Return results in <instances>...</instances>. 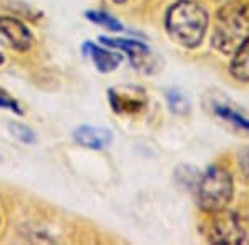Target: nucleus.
Instances as JSON below:
<instances>
[{
  "instance_id": "2eb2a0df",
  "label": "nucleus",
  "mask_w": 249,
  "mask_h": 245,
  "mask_svg": "<svg viewBox=\"0 0 249 245\" xmlns=\"http://www.w3.org/2000/svg\"><path fill=\"white\" fill-rule=\"evenodd\" d=\"M0 108H7V110L15 111L17 114H22V108H20V104L15 101V99L12 98L5 90H2V88H0Z\"/></svg>"
},
{
  "instance_id": "f3484780",
  "label": "nucleus",
  "mask_w": 249,
  "mask_h": 245,
  "mask_svg": "<svg viewBox=\"0 0 249 245\" xmlns=\"http://www.w3.org/2000/svg\"><path fill=\"white\" fill-rule=\"evenodd\" d=\"M113 2H116V3H123V2H126V0H113Z\"/></svg>"
},
{
  "instance_id": "f8f14e48",
  "label": "nucleus",
  "mask_w": 249,
  "mask_h": 245,
  "mask_svg": "<svg viewBox=\"0 0 249 245\" xmlns=\"http://www.w3.org/2000/svg\"><path fill=\"white\" fill-rule=\"evenodd\" d=\"M87 17H88V20H91V22L98 23V25L105 27V29L111 30V32H122V30H123V25H122V23H120L116 18L111 17V15L105 14V12H98V10L88 12Z\"/></svg>"
},
{
  "instance_id": "f257e3e1",
  "label": "nucleus",
  "mask_w": 249,
  "mask_h": 245,
  "mask_svg": "<svg viewBox=\"0 0 249 245\" xmlns=\"http://www.w3.org/2000/svg\"><path fill=\"white\" fill-rule=\"evenodd\" d=\"M208 23V12L193 0H179L166 14V30L170 37L186 48H196L203 42Z\"/></svg>"
},
{
  "instance_id": "9b49d317",
  "label": "nucleus",
  "mask_w": 249,
  "mask_h": 245,
  "mask_svg": "<svg viewBox=\"0 0 249 245\" xmlns=\"http://www.w3.org/2000/svg\"><path fill=\"white\" fill-rule=\"evenodd\" d=\"M214 113L219 116L223 121L230 123L231 126H236L241 131L249 132V119L241 113L239 110L232 108L230 103H214Z\"/></svg>"
},
{
  "instance_id": "9d476101",
  "label": "nucleus",
  "mask_w": 249,
  "mask_h": 245,
  "mask_svg": "<svg viewBox=\"0 0 249 245\" xmlns=\"http://www.w3.org/2000/svg\"><path fill=\"white\" fill-rule=\"evenodd\" d=\"M126 91L124 90H111L110 91V101H111V106L116 113H133V111H138L143 108L144 104V96L143 98H138L136 96H131V95H124Z\"/></svg>"
},
{
  "instance_id": "dca6fc26",
  "label": "nucleus",
  "mask_w": 249,
  "mask_h": 245,
  "mask_svg": "<svg viewBox=\"0 0 249 245\" xmlns=\"http://www.w3.org/2000/svg\"><path fill=\"white\" fill-rule=\"evenodd\" d=\"M239 167H241V172L249 179V149H246L239 156Z\"/></svg>"
},
{
  "instance_id": "39448f33",
  "label": "nucleus",
  "mask_w": 249,
  "mask_h": 245,
  "mask_svg": "<svg viewBox=\"0 0 249 245\" xmlns=\"http://www.w3.org/2000/svg\"><path fill=\"white\" fill-rule=\"evenodd\" d=\"M0 35H3L10 42V45L20 51L29 50L34 43L30 30L14 17H0Z\"/></svg>"
},
{
  "instance_id": "20e7f679",
  "label": "nucleus",
  "mask_w": 249,
  "mask_h": 245,
  "mask_svg": "<svg viewBox=\"0 0 249 245\" xmlns=\"http://www.w3.org/2000/svg\"><path fill=\"white\" fill-rule=\"evenodd\" d=\"M208 240L213 244H249V222L226 209L214 212L208 227Z\"/></svg>"
},
{
  "instance_id": "1a4fd4ad",
  "label": "nucleus",
  "mask_w": 249,
  "mask_h": 245,
  "mask_svg": "<svg viewBox=\"0 0 249 245\" xmlns=\"http://www.w3.org/2000/svg\"><path fill=\"white\" fill-rule=\"evenodd\" d=\"M231 60L230 73L239 82H249V37L241 43V47L234 51Z\"/></svg>"
},
{
  "instance_id": "4468645a",
  "label": "nucleus",
  "mask_w": 249,
  "mask_h": 245,
  "mask_svg": "<svg viewBox=\"0 0 249 245\" xmlns=\"http://www.w3.org/2000/svg\"><path fill=\"white\" fill-rule=\"evenodd\" d=\"M168 103H170V108L175 113H183L188 108L186 99H184L178 91H170V93H168Z\"/></svg>"
},
{
  "instance_id": "6e6552de",
  "label": "nucleus",
  "mask_w": 249,
  "mask_h": 245,
  "mask_svg": "<svg viewBox=\"0 0 249 245\" xmlns=\"http://www.w3.org/2000/svg\"><path fill=\"white\" fill-rule=\"evenodd\" d=\"M85 50L90 53L93 65L98 68V71H102V73H110V71H113L115 68H118V65L122 63V55L113 53V51L95 45V43L87 42Z\"/></svg>"
},
{
  "instance_id": "a211bd4d",
  "label": "nucleus",
  "mask_w": 249,
  "mask_h": 245,
  "mask_svg": "<svg viewBox=\"0 0 249 245\" xmlns=\"http://www.w3.org/2000/svg\"><path fill=\"white\" fill-rule=\"evenodd\" d=\"M2 63H3V57L0 55V65H2Z\"/></svg>"
},
{
  "instance_id": "423d86ee",
  "label": "nucleus",
  "mask_w": 249,
  "mask_h": 245,
  "mask_svg": "<svg viewBox=\"0 0 249 245\" xmlns=\"http://www.w3.org/2000/svg\"><path fill=\"white\" fill-rule=\"evenodd\" d=\"M105 45L111 48H120V50L126 51L130 55L131 65H135L136 68H142L143 65H146V62L150 60V51H148L146 45L135 40H126V38H107L102 37L100 38Z\"/></svg>"
},
{
  "instance_id": "7ed1b4c3",
  "label": "nucleus",
  "mask_w": 249,
  "mask_h": 245,
  "mask_svg": "<svg viewBox=\"0 0 249 245\" xmlns=\"http://www.w3.org/2000/svg\"><path fill=\"white\" fill-rule=\"evenodd\" d=\"M232 194H234L232 178L230 171L221 166L208 167L198 180L196 199H198V206L204 212L214 214V212L226 209L228 204L231 202Z\"/></svg>"
},
{
  "instance_id": "ddd939ff",
  "label": "nucleus",
  "mask_w": 249,
  "mask_h": 245,
  "mask_svg": "<svg viewBox=\"0 0 249 245\" xmlns=\"http://www.w3.org/2000/svg\"><path fill=\"white\" fill-rule=\"evenodd\" d=\"M9 130L14 134V138H17L18 141L22 143H35V132L30 130L29 126L25 124H20V123H10L9 124Z\"/></svg>"
},
{
  "instance_id": "f03ea898",
  "label": "nucleus",
  "mask_w": 249,
  "mask_h": 245,
  "mask_svg": "<svg viewBox=\"0 0 249 245\" xmlns=\"http://www.w3.org/2000/svg\"><path fill=\"white\" fill-rule=\"evenodd\" d=\"M249 37V5H226L214 20L211 43L223 55H232Z\"/></svg>"
},
{
  "instance_id": "0eeeda50",
  "label": "nucleus",
  "mask_w": 249,
  "mask_h": 245,
  "mask_svg": "<svg viewBox=\"0 0 249 245\" xmlns=\"http://www.w3.org/2000/svg\"><path fill=\"white\" fill-rule=\"evenodd\" d=\"M73 139L78 144L90 149H103L113 139V134L108 130L102 128H91V126H80L73 132Z\"/></svg>"
}]
</instances>
